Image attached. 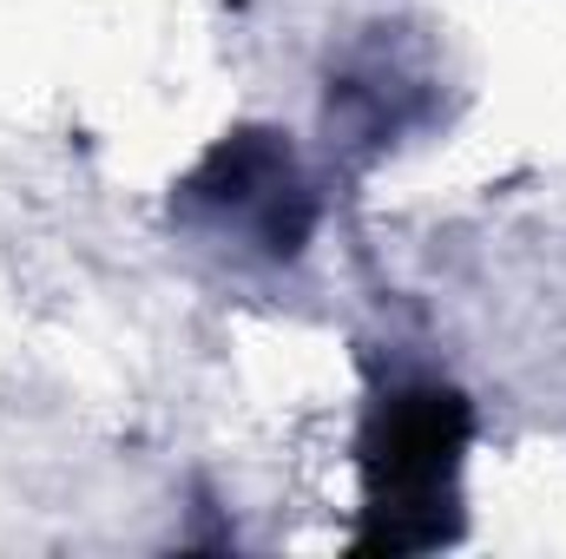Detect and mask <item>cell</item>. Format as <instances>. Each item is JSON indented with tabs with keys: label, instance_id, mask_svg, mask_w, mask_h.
<instances>
[{
	"label": "cell",
	"instance_id": "6da1fadb",
	"mask_svg": "<svg viewBox=\"0 0 566 559\" xmlns=\"http://www.w3.org/2000/svg\"><path fill=\"white\" fill-rule=\"evenodd\" d=\"M474 415L441 382H402L376 402L363 434V494L369 527L356 547L369 553H422L454 540L461 514V461Z\"/></svg>",
	"mask_w": 566,
	"mask_h": 559
},
{
	"label": "cell",
	"instance_id": "3957f363",
	"mask_svg": "<svg viewBox=\"0 0 566 559\" xmlns=\"http://www.w3.org/2000/svg\"><path fill=\"white\" fill-rule=\"evenodd\" d=\"M434 99V73L402 33H376L349 53V66L329 80V133L349 151H382L416 133Z\"/></svg>",
	"mask_w": 566,
	"mask_h": 559
},
{
	"label": "cell",
	"instance_id": "7a4b0ae2",
	"mask_svg": "<svg viewBox=\"0 0 566 559\" xmlns=\"http://www.w3.org/2000/svg\"><path fill=\"white\" fill-rule=\"evenodd\" d=\"M178 231L198 244H218L231 257H264V264H296L303 244L316 238V184L296 158V145L271 126H238L211 145L191 178L171 198Z\"/></svg>",
	"mask_w": 566,
	"mask_h": 559
}]
</instances>
